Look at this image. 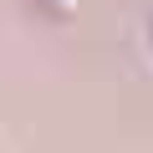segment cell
<instances>
[{
  "label": "cell",
  "mask_w": 153,
  "mask_h": 153,
  "mask_svg": "<svg viewBox=\"0 0 153 153\" xmlns=\"http://www.w3.org/2000/svg\"><path fill=\"white\" fill-rule=\"evenodd\" d=\"M138 46H143V61L153 66V10L143 16V31H138Z\"/></svg>",
  "instance_id": "6da1fadb"
}]
</instances>
